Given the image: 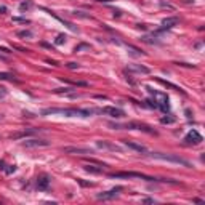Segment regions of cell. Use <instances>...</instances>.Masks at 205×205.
I'll list each match as a JSON object with an SVG mask.
<instances>
[{
	"instance_id": "obj_5",
	"label": "cell",
	"mask_w": 205,
	"mask_h": 205,
	"mask_svg": "<svg viewBox=\"0 0 205 205\" xmlns=\"http://www.w3.org/2000/svg\"><path fill=\"white\" fill-rule=\"evenodd\" d=\"M96 112H100V114H107V115H111V117H114V119H122V117H125V112L122 111V109L112 107V106H106V107H101V109H98Z\"/></svg>"
},
{
	"instance_id": "obj_34",
	"label": "cell",
	"mask_w": 205,
	"mask_h": 205,
	"mask_svg": "<svg viewBox=\"0 0 205 205\" xmlns=\"http://www.w3.org/2000/svg\"><path fill=\"white\" fill-rule=\"evenodd\" d=\"M143 202H144V204H154V202H156V200H154V199H144V200H143Z\"/></svg>"
},
{
	"instance_id": "obj_20",
	"label": "cell",
	"mask_w": 205,
	"mask_h": 205,
	"mask_svg": "<svg viewBox=\"0 0 205 205\" xmlns=\"http://www.w3.org/2000/svg\"><path fill=\"white\" fill-rule=\"evenodd\" d=\"M173 122H176V117L175 115H163L162 119H160V124H163V125H168V124H173Z\"/></svg>"
},
{
	"instance_id": "obj_35",
	"label": "cell",
	"mask_w": 205,
	"mask_h": 205,
	"mask_svg": "<svg viewBox=\"0 0 205 205\" xmlns=\"http://www.w3.org/2000/svg\"><path fill=\"white\" fill-rule=\"evenodd\" d=\"M0 170H5V162L3 160H0Z\"/></svg>"
},
{
	"instance_id": "obj_11",
	"label": "cell",
	"mask_w": 205,
	"mask_h": 205,
	"mask_svg": "<svg viewBox=\"0 0 205 205\" xmlns=\"http://www.w3.org/2000/svg\"><path fill=\"white\" fill-rule=\"evenodd\" d=\"M66 154H93V149L90 148H80V146H69L63 149Z\"/></svg>"
},
{
	"instance_id": "obj_12",
	"label": "cell",
	"mask_w": 205,
	"mask_h": 205,
	"mask_svg": "<svg viewBox=\"0 0 205 205\" xmlns=\"http://www.w3.org/2000/svg\"><path fill=\"white\" fill-rule=\"evenodd\" d=\"M180 23V19L176 16H170V18H163L162 19V30H167V29H172L175 27L176 24Z\"/></svg>"
},
{
	"instance_id": "obj_1",
	"label": "cell",
	"mask_w": 205,
	"mask_h": 205,
	"mask_svg": "<svg viewBox=\"0 0 205 205\" xmlns=\"http://www.w3.org/2000/svg\"><path fill=\"white\" fill-rule=\"evenodd\" d=\"M93 109H77V107H66V109H59V107H48L43 109L40 114L42 115H53V114H61L64 117H90L93 114Z\"/></svg>"
},
{
	"instance_id": "obj_6",
	"label": "cell",
	"mask_w": 205,
	"mask_h": 205,
	"mask_svg": "<svg viewBox=\"0 0 205 205\" xmlns=\"http://www.w3.org/2000/svg\"><path fill=\"white\" fill-rule=\"evenodd\" d=\"M122 189H124L122 186L112 187V189L106 191V192H101V194H98V196H96V199H98V200H112V199H115V197L119 196V192H120Z\"/></svg>"
},
{
	"instance_id": "obj_23",
	"label": "cell",
	"mask_w": 205,
	"mask_h": 205,
	"mask_svg": "<svg viewBox=\"0 0 205 205\" xmlns=\"http://www.w3.org/2000/svg\"><path fill=\"white\" fill-rule=\"evenodd\" d=\"M66 39L67 37L64 35V34H59V35L56 37V40H54V45H63V43L66 42Z\"/></svg>"
},
{
	"instance_id": "obj_38",
	"label": "cell",
	"mask_w": 205,
	"mask_h": 205,
	"mask_svg": "<svg viewBox=\"0 0 205 205\" xmlns=\"http://www.w3.org/2000/svg\"><path fill=\"white\" fill-rule=\"evenodd\" d=\"M0 59H2V61H6V56H3V54H0Z\"/></svg>"
},
{
	"instance_id": "obj_10",
	"label": "cell",
	"mask_w": 205,
	"mask_h": 205,
	"mask_svg": "<svg viewBox=\"0 0 205 205\" xmlns=\"http://www.w3.org/2000/svg\"><path fill=\"white\" fill-rule=\"evenodd\" d=\"M96 146L100 149H106V151H112V152H122V148L114 143H109V141H96Z\"/></svg>"
},
{
	"instance_id": "obj_18",
	"label": "cell",
	"mask_w": 205,
	"mask_h": 205,
	"mask_svg": "<svg viewBox=\"0 0 205 205\" xmlns=\"http://www.w3.org/2000/svg\"><path fill=\"white\" fill-rule=\"evenodd\" d=\"M156 80L159 82V83H162V85H165V87H168V88H172V90H175V91H181V93H184V91L181 90V88L178 87V85H175V83H170V82L163 80V78H159V77H157Z\"/></svg>"
},
{
	"instance_id": "obj_33",
	"label": "cell",
	"mask_w": 205,
	"mask_h": 205,
	"mask_svg": "<svg viewBox=\"0 0 205 205\" xmlns=\"http://www.w3.org/2000/svg\"><path fill=\"white\" fill-rule=\"evenodd\" d=\"M136 27H138V29H143V30L148 29V26H146V24H136Z\"/></svg>"
},
{
	"instance_id": "obj_24",
	"label": "cell",
	"mask_w": 205,
	"mask_h": 205,
	"mask_svg": "<svg viewBox=\"0 0 205 205\" xmlns=\"http://www.w3.org/2000/svg\"><path fill=\"white\" fill-rule=\"evenodd\" d=\"M71 91H72V88H54L53 93H64V95H67V93H71Z\"/></svg>"
},
{
	"instance_id": "obj_16",
	"label": "cell",
	"mask_w": 205,
	"mask_h": 205,
	"mask_svg": "<svg viewBox=\"0 0 205 205\" xmlns=\"http://www.w3.org/2000/svg\"><path fill=\"white\" fill-rule=\"evenodd\" d=\"M125 47H127V50H128V54H131V56H135V58L144 56V51H141L139 48H136V47L130 45V43H125Z\"/></svg>"
},
{
	"instance_id": "obj_7",
	"label": "cell",
	"mask_w": 205,
	"mask_h": 205,
	"mask_svg": "<svg viewBox=\"0 0 205 205\" xmlns=\"http://www.w3.org/2000/svg\"><path fill=\"white\" fill-rule=\"evenodd\" d=\"M184 143L187 144H200L202 143V135L197 130H191L186 136H184Z\"/></svg>"
},
{
	"instance_id": "obj_26",
	"label": "cell",
	"mask_w": 205,
	"mask_h": 205,
	"mask_svg": "<svg viewBox=\"0 0 205 205\" xmlns=\"http://www.w3.org/2000/svg\"><path fill=\"white\" fill-rule=\"evenodd\" d=\"M74 16H78V18H85V19H91V16L90 15H85V13H82V11H74L72 13Z\"/></svg>"
},
{
	"instance_id": "obj_30",
	"label": "cell",
	"mask_w": 205,
	"mask_h": 205,
	"mask_svg": "<svg viewBox=\"0 0 205 205\" xmlns=\"http://www.w3.org/2000/svg\"><path fill=\"white\" fill-rule=\"evenodd\" d=\"M6 95H8V91H6L5 88H0V100H2V98H5Z\"/></svg>"
},
{
	"instance_id": "obj_37",
	"label": "cell",
	"mask_w": 205,
	"mask_h": 205,
	"mask_svg": "<svg viewBox=\"0 0 205 205\" xmlns=\"http://www.w3.org/2000/svg\"><path fill=\"white\" fill-rule=\"evenodd\" d=\"M0 51H3V53H10L8 48H0Z\"/></svg>"
},
{
	"instance_id": "obj_29",
	"label": "cell",
	"mask_w": 205,
	"mask_h": 205,
	"mask_svg": "<svg viewBox=\"0 0 205 205\" xmlns=\"http://www.w3.org/2000/svg\"><path fill=\"white\" fill-rule=\"evenodd\" d=\"M67 67H69V69H78L80 66H78V63H69V64H67Z\"/></svg>"
},
{
	"instance_id": "obj_31",
	"label": "cell",
	"mask_w": 205,
	"mask_h": 205,
	"mask_svg": "<svg viewBox=\"0 0 205 205\" xmlns=\"http://www.w3.org/2000/svg\"><path fill=\"white\" fill-rule=\"evenodd\" d=\"M40 45H42V47H43V48H50L51 51H53V47H51V45H50V43H47V42H42V43H40Z\"/></svg>"
},
{
	"instance_id": "obj_32",
	"label": "cell",
	"mask_w": 205,
	"mask_h": 205,
	"mask_svg": "<svg viewBox=\"0 0 205 205\" xmlns=\"http://www.w3.org/2000/svg\"><path fill=\"white\" fill-rule=\"evenodd\" d=\"M15 170H16V167H15V165H10V168H6L5 172H6V173H13Z\"/></svg>"
},
{
	"instance_id": "obj_15",
	"label": "cell",
	"mask_w": 205,
	"mask_h": 205,
	"mask_svg": "<svg viewBox=\"0 0 205 205\" xmlns=\"http://www.w3.org/2000/svg\"><path fill=\"white\" fill-rule=\"evenodd\" d=\"M124 144L127 146L128 149H133V151H136V152H141V154H146V152H148V149H146L143 144H138V143H133V141H124Z\"/></svg>"
},
{
	"instance_id": "obj_21",
	"label": "cell",
	"mask_w": 205,
	"mask_h": 205,
	"mask_svg": "<svg viewBox=\"0 0 205 205\" xmlns=\"http://www.w3.org/2000/svg\"><path fill=\"white\" fill-rule=\"evenodd\" d=\"M18 37H21V39H32L34 37V34H32V30H19L18 32Z\"/></svg>"
},
{
	"instance_id": "obj_19",
	"label": "cell",
	"mask_w": 205,
	"mask_h": 205,
	"mask_svg": "<svg viewBox=\"0 0 205 205\" xmlns=\"http://www.w3.org/2000/svg\"><path fill=\"white\" fill-rule=\"evenodd\" d=\"M30 8H34V3L30 2V0H26V2L19 3V10H21V11H27V10H30Z\"/></svg>"
},
{
	"instance_id": "obj_13",
	"label": "cell",
	"mask_w": 205,
	"mask_h": 205,
	"mask_svg": "<svg viewBox=\"0 0 205 205\" xmlns=\"http://www.w3.org/2000/svg\"><path fill=\"white\" fill-rule=\"evenodd\" d=\"M48 187H50V178H48V175L39 176V180H37V189H39V191H48Z\"/></svg>"
},
{
	"instance_id": "obj_28",
	"label": "cell",
	"mask_w": 205,
	"mask_h": 205,
	"mask_svg": "<svg viewBox=\"0 0 205 205\" xmlns=\"http://www.w3.org/2000/svg\"><path fill=\"white\" fill-rule=\"evenodd\" d=\"M77 181H78V184H80V186H85V187H91V186H95L93 183H87V181H83V180H80V178H78Z\"/></svg>"
},
{
	"instance_id": "obj_8",
	"label": "cell",
	"mask_w": 205,
	"mask_h": 205,
	"mask_svg": "<svg viewBox=\"0 0 205 205\" xmlns=\"http://www.w3.org/2000/svg\"><path fill=\"white\" fill-rule=\"evenodd\" d=\"M50 146V141L47 139H26L23 141V148H47Z\"/></svg>"
},
{
	"instance_id": "obj_3",
	"label": "cell",
	"mask_w": 205,
	"mask_h": 205,
	"mask_svg": "<svg viewBox=\"0 0 205 205\" xmlns=\"http://www.w3.org/2000/svg\"><path fill=\"white\" fill-rule=\"evenodd\" d=\"M146 90L149 91V93L152 95L154 98H156V104H157V109H160L162 112H168L170 111V104H168V96H167L165 93H162V91H156L152 90L151 87H146Z\"/></svg>"
},
{
	"instance_id": "obj_17",
	"label": "cell",
	"mask_w": 205,
	"mask_h": 205,
	"mask_svg": "<svg viewBox=\"0 0 205 205\" xmlns=\"http://www.w3.org/2000/svg\"><path fill=\"white\" fill-rule=\"evenodd\" d=\"M85 172L88 173H95V175H100V173H102V167H96V163L95 165H91V163H88V165L83 167Z\"/></svg>"
},
{
	"instance_id": "obj_36",
	"label": "cell",
	"mask_w": 205,
	"mask_h": 205,
	"mask_svg": "<svg viewBox=\"0 0 205 205\" xmlns=\"http://www.w3.org/2000/svg\"><path fill=\"white\" fill-rule=\"evenodd\" d=\"M6 11V6H0V13H5Z\"/></svg>"
},
{
	"instance_id": "obj_9",
	"label": "cell",
	"mask_w": 205,
	"mask_h": 205,
	"mask_svg": "<svg viewBox=\"0 0 205 205\" xmlns=\"http://www.w3.org/2000/svg\"><path fill=\"white\" fill-rule=\"evenodd\" d=\"M42 10H43V11H47V13H48V15H50V16H53V18H56V19H58V21H59V23H63V24H64V26H66V27H67V29H71V30H72V32H77V27H76V26H74V24H72V23H69V21H66V19H64V18H59V16H58V15H56V13H53V11H51V10H48V8H45V6H42Z\"/></svg>"
},
{
	"instance_id": "obj_14",
	"label": "cell",
	"mask_w": 205,
	"mask_h": 205,
	"mask_svg": "<svg viewBox=\"0 0 205 205\" xmlns=\"http://www.w3.org/2000/svg\"><path fill=\"white\" fill-rule=\"evenodd\" d=\"M128 71H130V72H136V74H149V72H151L149 67L141 66V64H130Z\"/></svg>"
},
{
	"instance_id": "obj_25",
	"label": "cell",
	"mask_w": 205,
	"mask_h": 205,
	"mask_svg": "<svg viewBox=\"0 0 205 205\" xmlns=\"http://www.w3.org/2000/svg\"><path fill=\"white\" fill-rule=\"evenodd\" d=\"M88 48H90V45H88V43H80V45H77L76 48H74V51H76V53H77V51H82V50H88Z\"/></svg>"
},
{
	"instance_id": "obj_22",
	"label": "cell",
	"mask_w": 205,
	"mask_h": 205,
	"mask_svg": "<svg viewBox=\"0 0 205 205\" xmlns=\"http://www.w3.org/2000/svg\"><path fill=\"white\" fill-rule=\"evenodd\" d=\"M0 80H15V77L10 72H0Z\"/></svg>"
},
{
	"instance_id": "obj_4",
	"label": "cell",
	"mask_w": 205,
	"mask_h": 205,
	"mask_svg": "<svg viewBox=\"0 0 205 205\" xmlns=\"http://www.w3.org/2000/svg\"><path fill=\"white\" fill-rule=\"evenodd\" d=\"M109 178H139V180H146V181H157L152 176H148L144 173H138V172H115V173H109Z\"/></svg>"
},
{
	"instance_id": "obj_27",
	"label": "cell",
	"mask_w": 205,
	"mask_h": 205,
	"mask_svg": "<svg viewBox=\"0 0 205 205\" xmlns=\"http://www.w3.org/2000/svg\"><path fill=\"white\" fill-rule=\"evenodd\" d=\"M13 23H23V24H30L29 19L26 18H13Z\"/></svg>"
},
{
	"instance_id": "obj_2",
	"label": "cell",
	"mask_w": 205,
	"mask_h": 205,
	"mask_svg": "<svg viewBox=\"0 0 205 205\" xmlns=\"http://www.w3.org/2000/svg\"><path fill=\"white\" fill-rule=\"evenodd\" d=\"M146 156L152 157V159L163 160V162L178 163V165H183V167H191V163L187 162L186 159H183V157H180V156H175V154H163V152H146Z\"/></svg>"
}]
</instances>
